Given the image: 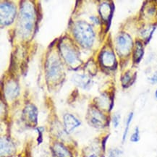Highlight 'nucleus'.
Wrapping results in <instances>:
<instances>
[{
    "label": "nucleus",
    "instance_id": "22",
    "mask_svg": "<svg viewBox=\"0 0 157 157\" xmlns=\"http://www.w3.org/2000/svg\"><path fill=\"white\" fill-rule=\"evenodd\" d=\"M120 114L117 113L114 114L113 118H112V122H113L114 128H117L119 124H120Z\"/></svg>",
    "mask_w": 157,
    "mask_h": 157
},
{
    "label": "nucleus",
    "instance_id": "17",
    "mask_svg": "<svg viewBox=\"0 0 157 157\" xmlns=\"http://www.w3.org/2000/svg\"><path fill=\"white\" fill-rule=\"evenodd\" d=\"M100 149L97 145H92L86 151L85 157H99Z\"/></svg>",
    "mask_w": 157,
    "mask_h": 157
},
{
    "label": "nucleus",
    "instance_id": "23",
    "mask_svg": "<svg viewBox=\"0 0 157 157\" xmlns=\"http://www.w3.org/2000/svg\"><path fill=\"white\" fill-rule=\"evenodd\" d=\"M149 80L152 83H157V71L155 72L154 75L149 78Z\"/></svg>",
    "mask_w": 157,
    "mask_h": 157
},
{
    "label": "nucleus",
    "instance_id": "21",
    "mask_svg": "<svg viewBox=\"0 0 157 157\" xmlns=\"http://www.w3.org/2000/svg\"><path fill=\"white\" fill-rule=\"evenodd\" d=\"M122 153V151L118 148H112L109 151V157H120Z\"/></svg>",
    "mask_w": 157,
    "mask_h": 157
},
{
    "label": "nucleus",
    "instance_id": "2",
    "mask_svg": "<svg viewBox=\"0 0 157 157\" xmlns=\"http://www.w3.org/2000/svg\"><path fill=\"white\" fill-rule=\"evenodd\" d=\"M35 10L33 6L29 2H25L21 8L20 29L23 36H29L33 29Z\"/></svg>",
    "mask_w": 157,
    "mask_h": 157
},
{
    "label": "nucleus",
    "instance_id": "15",
    "mask_svg": "<svg viewBox=\"0 0 157 157\" xmlns=\"http://www.w3.org/2000/svg\"><path fill=\"white\" fill-rule=\"evenodd\" d=\"M72 81H74V82L80 87L86 88L90 85V79L86 75H75L72 77Z\"/></svg>",
    "mask_w": 157,
    "mask_h": 157
},
{
    "label": "nucleus",
    "instance_id": "13",
    "mask_svg": "<svg viewBox=\"0 0 157 157\" xmlns=\"http://www.w3.org/2000/svg\"><path fill=\"white\" fill-rule=\"evenodd\" d=\"M54 155L57 157H71V154L63 145L56 143L52 147Z\"/></svg>",
    "mask_w": 157,
    "mask_h": 157
},
{
    "label": "nucleus",
    "instance_id": "20",
    "mask_svg": "<svg viewBox=\"0 0 157 157\" xmlns=\"http://www.w3.org/2000/svg\"><path fill=\"white\" fill-rule=\"evenodd\" d=\"M132 77L130 76L129 72H126L125 74L123 75V77L122 78V82L123 86H129L128 84H130L131 82Z\"/></svg>",
    "mask_w": 157,
    "mask_h": 157
},
{
    "label": "nucleus",
    "instance_id": "10",
    "mask_svg": "<svg viewBox=\"0 0 157 157\" xmlns=\"http://www.w3.org/2000/svg\"><path fill=\"white\" fill-rule=\"evenodd\" d=\"M101 62L106 68L114 67L116 63V58L114 53L111 51H104L101 54Z\"/></svg>",
    "mask_w": 157,
    "mask_h": 157
},
{
    "label": "nucleus",
    "instance_id": "5",
    "mask_svg": "<svg viewBox=\"0 0 157 157\" xmlns=\"http://www.w3.org/2000/svg\"><path fill=\"white\" fill-rule=\"evenodd\" d=\"M87 118L90 124L96 128H104L106 123V117L99 110L95 108L89 109Z\"/></svg>",
    "mask_w": 157,
    "mask_h": 157
},
{
    "label": "nucleus",
    "instance_id": "9",
    "mask_svg": "<svg viewBox=\"0 0 157 157\" xmlns=\"http://www.w3.org/2000/svg\"><path fill=\"white\" fill-rule=\"evenodd\" d=\"M64 124L66 132L70 133L80 125V122L72 114H66L64 116Z\"/></svg>",
    "mask_w": 157,
    "mask_h": 157
},
{
    "label": "nucleus",
    "instance_id": "16",
    "mask_svg": "<svg viewBox=\"0 0 157 157\" xmlns=\"http://www.w3.org/2000/svg\"><path fill=\"white\" fill-rule=\"evenodd\" d=\"M144 46H143L142 43L140 41H136V49H135L133 54V59L135 62L138 63L140 61V59L143 57V55H144Z\"/></svg>",
    "mask_w": 157,
    "mask_h": 157
},
{
    "label": "nucleus",
    "instance_id": "11",
    "mask_svg": "<svg viewBox=\"0 0 157 157\" xmlns=\"http://www.w3.org/2000/svg\"><path fill=\"white\" fill-rule=\"evenodd\" d=\"M15 151V146L11 140L8 138H1V156H8L11 155Z\"/></svg>",
    "mask_w": 157,
    "mask_h": 157
},
{
    "label": "nucleus",
    "instance_id": "24",
    "mask_svg": "<svg viewBox=\"0 0 157 157\" xmlns=\"http://www.w3.org/2000/svg\"><path fill=\"white\" fill-rule=\"evenodd\" d=\"M155 96H156V98H157V89L156 90V92H155Z\"/></svg>",
    "mask_w": 157,
    "mask_h": 157
},
{
    "label": "nucleus",
    "instance_id": "1",
    "mask_svg": "<svg viewBox=\"0 0 157 157\" xmlns=\"http://www.w3.org/2000/svg\"><path fill=\"white\" fill-rule=\"evenodd\" d=\"M73 33L80 45L86 48L91 47L94 41V33L89 24L78 21L74 25Z\"/></svg>",
    "mask_w": 157,
    "mask_h": 157
},
{
    "label": "nucleus",
    "instance_id": "12",
    "mask_svg": "<svg viewBox=\"0 0 157 157\" xmlns=\"http://www.w3.org/2000/svg\"><path fill=\"white\" fill-rule=\"evenodd\" d=\"M19 89L18 86L15 81H9L5 88L6 97L8 99H13L17 96Z\"/></svg>",
    "mask_w": 157,
    "mask_h": 157
},
{
    "label": "nucleus",
    "instance_id": "4",
    "mask_svg": "<svg viewBox=\"0 0 157 157\" xmlns=\"http://www.w3.org/2000/svg\"><path fill=\"white\" fill-rule=\"evenodd\" d=\"M16 15V8L12 3L4 2L1 4V24L8 25L14 21Z\"/></svg>",
    "mask_w": 157,
    "mask_h": 157
},
{
    "label": "nucleus",
    "instance_id": "7",
    "mask_svg": "<svg viewBox=\"0 0 157 157\" xmlns=\"http://www.w3.org/2000/svg\"><path fill=\"white\" fill-rule=\"evenodd\" d=\"M38 110L33 104H29L24 109L23 119L24 122L29 126H35L37 124Z\"/></svg>",
    "mask_w": 157,
    "mask_h": 157
},
{
    "label": "nucleus",
    "instance_id": "18",
    "mask_svg": "<svg viewBox=\"0 0 157 157\" xmlns=\"http://www.w3.org/2000/svg\"><path fill=\"white\" fill-rule=\"evenodd\" d=\"M132 118H133V113H132V112H130V113L129 114L128 118H127L125 128H124L123 136H122V140H123V142L124 141V140H125L126 138H127V136H128L129 128H130V123H131Z\"/></svg>",
    "mask_w": 157,
    "mask_h": 157
},
{
    "label": "nucleus",
    "instance_id": "19",
    "mask_svg": "<svg viewBox=\"0 0 157 157\" xmlns=\"http://www.w3.org/2000/svg\"><path fill=\"white\" fill-rule=\"evenodd\" d=\"M140 140V132H139V128L138 127H136V129H135V131L132 134L131 137H130V141L136 143L138 142Z\"/></svg>",
    "mask_w": 157,
    "mask_h": 157
},
{
    "label": "nucleus",
    "instance_id": "8",
    "mask_svg": "<svg viewBox=\"0 0 157 157\" xmlns=\"http://www.w3.org/2000/svg\"><path fill=\"white\" fill-rule=\"evenodd\" d=\"M62 71L61 64L55 57L50 58V61L48 62L47 75L52 80L58 79Z\"/></svg>",
    "mask_w": 157,
    "mask_h": 157
},
{
    "label": "nucleus",
    "instance_id": "14",
    "mask_svg": "<svg viewBox=\"0 0 157 157\" xmlns=\"http://www.w3.org/2000/svg\"><path fill=\"white\" fill-rule=\"evenodd\" d=\"M99 12L104 21H110L112 13H113V8L111 7L109 4L103 3L102 5H101Z\"/></svg>",
    "mask_w": 157,
    "mask_h": 157
},
{
    "label": "nucleus",
    "instance_id": "3",
    "mask_svg": "<svg viewBox=\"0 0 157 157\" xmlns=\"http://www.w3.org/2000/svg\"><path fill=\"white\" fill-rule=\"evenodd\" d=\"M116 47L120 56H127L132 48L131 37L128 33H120L116 39Z\"/></svg>",
    "mask_w": 157,
    "mask_h": 157
},
{
    "label": "nucleus",
    "instance_id": "6",
    "mask_svg": "<svg viewBox=\"0 0 157 157\" xmlns=\"http://www.w3.org/2000/svg\"><path fill=\"white\" fill-rule=\"evenodd\" d=\"M60 51L65 61L70 64H75L79 60L76 50L69 43H62L60 44Z\"/></svg>",
    "mask_w": 157,
    "mask_h": 157
}]
</instances>
